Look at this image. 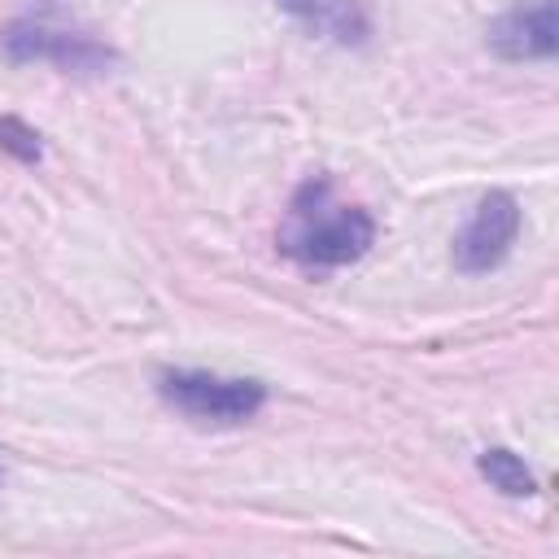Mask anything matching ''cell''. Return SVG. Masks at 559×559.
<instances>
[{
  "label": "cell",
  "instance_id": "5",
  "mask_svg": "<svg viewBox=\"0 0 559 559\" xmlns=\"http://www.w3.org/2000/svg\"><path fill=\"white\" fill-rule=\"evenodd\" d=\"M489 52L502 61H550L559 48L555 35V0H515L485 31Z\"/></svg>",
  "mask_w": 559,
  "mask_h": 559
},
{
  "label": "cell",
  "instance_id": "4",
  "mask_svg": "<svg viewBox=\"0 0 559 559\" xmlns=\"http://www.w3.org/2000/svg\"><path fill=\"white\" fill-rule=\"evenodd\" d=\"M520 223H524V214L511 192H485L454 236V266L463 275H485V271L502 266L520 236Z\"/></svg>",
  "mask_w": 559,
  "mask_h": 559
},
{
  "label": "cell",
  "instance_id": "3",
  "mask_svg": "<svg viewBox=\"0 0 559 559\" xmlns=\"http://www.w3.org/2000/svg\"><path fill=\"white\" fill-rule=\"evenodd\" d=\"M157 393L179 415H188L192 424H210V428H236L266 406L262 380L214 376V371H162Z\"/></svg>",
  "mask_w": 559,
  "mask_h": 559
},
{
  "label": "cell",
  "instance_id": "1",
  "mask_svg": "<svg viewBox=\"0 0 559 559\" xmlns=\"http://www.w3.org/2000/svg\"><path fill=\"white\" fill-rule=\"evenodd\" d=\"M280 253L293 258L306 271H336L358 262L376 245V218L362 205H349L336 197L328 175H310L284 214L280 227Z\"/></svg>",
  "mask_w": 559,
  "mask_h": 559
},
{
  "label": "cell",
  "instance_id": "2",
  "mask_svg": "<svg viewBox=\"0 0 559 559\" xmlns=\"http://www.w3.org/2000/svg\"><path fill=\"white\" fill-rule=\"evenodd\" d=\"M0 52L13 66H57L61 74H105L118 61V52L96 35L66 26L52 4H39L35 13L13 17L0 31Z\"/></svg>",
  "mask_w": 559,
  "mask_h": 559
},
{
  "label": "cell",
  "instance_id": "6",
  "mask_svg": "<svg viewBox=\"0 0 559 559\" xmlns=\"http://www.w3.org/2000/svg\"><path fill=\"white\" fill-rule=\"evenodd\" d=\"M297 26H306L319 39H332L341 48H358L371 35V17L362 0H275Z\"/></svg>",
  "mask_w": 559,
  "mask_h": 559
},
{
  "label": "cell",
  "instance_id": "7",
  "mask_svg": "<svg viewBox=\"0 0 559 559\" xmlns=\"http://www.w3.org/2000/svg\"><path fill=\"white\" fill-rule=\"evenodd\" d=\"M476 472L489 480V489H498V493H507V498H533V493H537L533 467H528L515 450H507V445L480 450V454H476Z\"/></svg>",
  "mask_w": 559,
  "mask_h": 559
},
{
  "label": "cell",
  "instance_id": "8",
  "mask_svg": "<svg viewBox=\"0 0 559 559\" xmlns=\"http://www.w3.org/2000/svg\"><path fill=\"white\" fill-rule=\"evenodd\" d=\"M0 153H9V157H17V162H39V135L22 122V118H0Z\"/></svg>",
  "mask_w": 559,
  "mask_h": 559
}]
</instances>
